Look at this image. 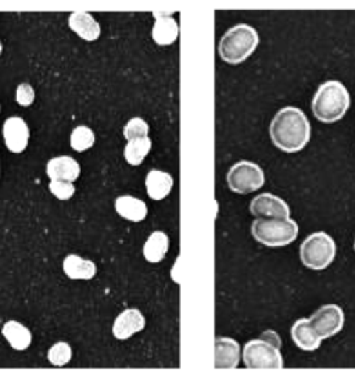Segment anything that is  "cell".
<instances>
[{"instance_id":"cell-1","label":"cell","mask_w":355,"mask_h":379,"mask_svg":"<svg viewBox=\"0 0 355 379\" xmlns=\"http://www.w3.org/2000/svg\"><path fill=\"white\" fill-rule=\"evenodd\" d=\"M270 137L285 153L301 152L311 138V125L305 113L293 106L281 108L270 125Z\"/></svg>"},{"instance_id":"cell-2","label":"cell","mask_w":355,"mask_h":379,"mask_svg":"<svg viewBox=\"0 0 355 379\" xmlns=\"http://www.w3.org/2000/svg\"><path fill=\"white\" fill-rule=\"evenodd\" d=\"M351 104L349 92L338 81L323 82L314 95L311 108L315 118L323 124L340 121Z\"/></svg>"},{"instance_id":"cell-3","label":"cell","mask_w":355,"mask_h":379,"mask_svg":"<svg viewBox=\"0 0 355 379\" xmlns=\"http://www.w3.org/2000/svg\"><path fill=\"white\" fill-rule=\"evenodd\" d=\"M260 43L258 32L247 26L238 24L229 28L219 41V57L227 64H241L246 61Z\"/></svg>"},{"instance_id":"cell-4","label":"cell","mask_w":355,"mask_h":379,"mask_svg":"<svg viewBox=\"0 0 355 379\" xmlns=\"http://www.w3.org/2000/svg\"><path fill=\"white\" fill-rule=\"evenodd\" d=\"M281 346L279 335L275 331H265L260 339L246 343L243 361L250 369H281L285 365Z\"/></svg>"},{"instance_id":"cell-5","label":"cell","mask_w":355,"mask_h":379,"mask_svg":"<svg viewBox=\"0 0 355 379\" xmlns=\"http://www.w3.org/2000/svg\"><path fill=\"white\" fill-rule=\"evenodd\" d=\"M252 233L267 247H283L298 236V225L292 218H257L252 224Z\"/></svg>"},{"instance_id":"cell-6","label":"cell","mask_w":355,"mask_h":379,"mask_svg":"<svg viewBox=\"0 0 355 379\" xmlns=\"http://www.w3.org/2000/svg\"><path fill=\"white\" fill-rule=\"evenodd\" d=\"M336 257V243L326 232H314L308 235L300 246L301 263L314 271L327 269Z\"/></svg>"},{"instance_id":"cell-7","label":"cell","mask_w":355,"mask_h":379,"mask_svg":"<svg viewBox=\"0 0 355 379\" xmlns=\"http://www.w3.org/2000/svg\"><path fill=\"white\" fill-rule=\"evenodd\" d=\"M226 182L233 193L247 195L260 191L264 186L265 175L258 164L242 160L229 168Z\"/></svg>"},{"instance_id":"cell-8","label":"cell","mask_w":355,"mask_h":379,"mask_svg":"<svg viewBox=\"0 0 355 379\" xmlns=\"http://www.w3.org/2000/svg\"><path fill=\"white\" fill-rule=\"evenodd\" d=\"M310 324L321 339L337 335L344 327V311L337 304H325L310 318Z\"/></svg>"},{"instance_id":"cell-9","label":"cell","mask_w":355,"mask_h":379,"mask_svg":"<svg viewBox=\"0 0 355 379\" xmlns=\"http://www.w3.org/2000/svg\"><path fill=\"white\" fill-rule=\"evenodd\" d=\"M250 213L257 218H290L289 204L272 193L256 196L250 203Z\"/></svg>"},{"instance_id":"cell-10","label":"cell","mask_w":355,"mask_h":379,"mask_svg":"<svg viewBox=\"0 0 355 379\" xmlns=\"http://www.w3.org/2000/svg\"><path fill=\"white\" fill-rule=\"evenodd\" d=\"M3 138L12 153H23L30 142V128L20 117H10L3 124Z\"/></svg>"},{"instance_id":"cell-11","label":"cell","mask_w":355,"mask_h":379,"mask_svg":"<svg viewBox=\"0 0 355 379\" xmlns=\"http://www.w3.org/2000/svg\"><path fill=\"white\" fill-rule=\"evenodd\" d=\"M146 327V320L143 314L138 309H128L118 315L112 325V335L120 339L125 340L134 336L135 333L143 331Z\"/></svg>"},{"instance_id":"cell-12","label":"cell","mask_w":355,"mask_h":379,"mask_svg":"<svg viewBox=\"0 0 355 379\" xmlns=\"http://www.w3.org/2000/svg\"><path fill=\"white\" fill-rule=\"evenodd\" d=\"M241 361V346L232 338L215 339V361L216 369H234Z\"/></svg>"},{"instance_id":"cell-13","label":"cell","mask_w":355,"mask_h":379,"mask_svg":"<svg viewBox=\"0 0 355 379\" xmlns=\"http://www.w3.org/2000/svg\"><path fill=\"white\" fill-rule=\"evenodd\" d=\"M156 24L152 31L153 41L159 46H170L176 42L179 35V26L174 19V13H153Z\"/></svg>"},{"instance_id":"cell-14","label":"cell","mask_w":355,"mask_h":379,"mask_svg":"<svg viewBox=\"0 0 355 379\" xmlns=\"http://www.w3.org/2000/svg\"><path fill=\"white\" fill-rule=\"evenodd\" d=\"M46 174L50 179L74 182L81 175V166L75 159L70 156H60L49 160L46 166Z\"/></svg>"},{"instance_id":"cell-15","label":"cell","mask_w":355,"mask_h":379,"mask_svg":"<svg viewBox=\"0 0 355 379\" xmlns=\"http://www.w3.org/2000/svg\"><path fill=\"white\" fill-rule=\"evenodd\" d=\"M290 335H292L294 344L298 349L305 350V351H314V350L319 349L321 342H322V339L312 329L308 318L297 320L292 327Z\"/></svg>"},{"instance_id":"cell-16","label":"cell","mask_w":355,"mask_h":379,"mask_svg":"<svg viewBox=\"0 0 355 379\" xmlns=\"http://www.w3.org/2000/svg\"><path fill=\"white\" fill-rule=\"evenodd\" d=\"M115 210L118 215L123 218L132 221V222H141L148 217V206L143 200L125 195L115 199Z\"/></svg>"},{"instance_id":"cell-17","label":"cell","mask_w":355,"mask_h":379,"mask_svg":"<svg viewBox=\"0 0 355 379\" xmlns=\"http://www.w3.org/2000/svg\"><path fill=\"white\" fill-rule=\"evenodd\" d=\"M70 28L82 39L93 42L100 37V24L89 13H72L68 19Z\"/></svg>"},{"instance_id":"cell-18","label":"cell","mask_w":355,"mask_h":379,"mask_svg":"<svg viewBox=\"0 0 355 379\" xmlns=\"http://www.w3.org/2000/svg\"><path fill=\"white\" fill-rule=\"evenodd\" d=\"M174 186V178L171 174L160 170H152L146 175V191L150 199L163 200L165 199Z\"/></svg>"},{"instance_id":"cell-19","label":"cell","mask_w":355,"mask_h":379,"mask_svg":"<svg viewBox=\"0 0 355 379\" xmlns=\"http://www.w3.org/2000/svg\"><path fill=\"white\" fill-rule=\"evenodd\" d=\"M63 270L70 280H83V281L92 280L97 273L96 264L93 262L85 260L77 255H68L64 259Z\"/></svg>"},{"instance_id":"cell-20","label":"cell","mask_w":355,"mask_h":379,"mask_svg":"<svg viewBox=\"0 0 355 379\" xmlns=\"http://www.w3.org/2000/svg\"><path fill=\"white\" fill-rule=\"evenodd\" d=\"M2 335L14 350H27L32 343L31 331L19 321H8L2 328Z\"/></svg>"},{"instance_id":"cell-21","label":"cell","mask_w":355,"mask_h":379,"mask_svg":"<svg viewBox=\"0 0 355 379\" xmlns=\"http://www.w3.org/2000/svg\"><path fill=\"white\" fill-rule=\"evenodd\" d=\"M170 246V239L163 231H154L143 246V256L149 263H160L164 260Z\"/></svg>"},{"instance_id":"cell-22","label":"cell","mask_w":355,"mask_h":379,"mask_svg":"<svg viewBox=\"0 0 355 379\" xmlns=\"http://www.w3.org/2000/svg\"><path fill=\"white\" fill-rule=\"evenodd\" d=\"M150 150H152V141L149 137L136 138V139L128 141L124 149V157L128 164L141 166Z\"/></svg>"},{"instance_id":"cell-23","label":"cell","mask_w":355,"mask_h":379,"mask_svg":"<svg viewBox=\"0 0 355 379\" xmlns=\"http://www.w3.org/2000/svg\"><path fill=\"white\" fill-rule=\"evenodd\" d=\"M94 133L86 125H79L71 134V148L75 152H85L94 145Z\"/></svg>"},{"instance_id":"cell-24","label":"cell","mask_w":355,"mask_h":379,"mask_svg":"<svg viewBox=\"0 0 355 379\" xmlns=\"http://www.w3.org/2000/svg\"><path fill=\"white\" fill-rule=\"evenodd\" d=\"M72 350L71 346L65 342H59L53 344L48 353V360L54 367H64L71 361Z\"/></svg>"},{"instance_id":"cell-25","label":"cell","mask_w":355,"mask_h":379,"mask_svg":"<svg viewBox=\"0 0 355 379\" xmlns=\"http://www.w3.org/2000/svg\"><path fill=\"white\" fill-rule=\"evenodd\" d=\"M123 134L127 141H132L136 138H145L149 135V124L141 117L131 118L127 122V125L124 126Z\"/></svg>"},{"instance_id":"cell-26","label":"cell","mask_w":355,"mask_h":379,"mask_svg":"<svg viewBox=\"0 0 355 379\" xmlns=\"http://www.w3.org/2000/svg\"><path fill=\"white\" fill-rule=\"evenodd\" d=\"M49 189L53 196L59 200H70L75 195V186L74 182L61 181V179H52L49 184Z\"/></svg>"},{"instance_id":"cell-27","label":"cell","mask_w":355,"mask_h":379,"mask_svg":"<svg viewBox=\"0 0 355 379\" xmlns=\"http://www.w3.org/2000/svg\"><path fill=\"white\" fill-rule=\"evenodd\" d=\"M16 99L17 103L23 107H28L34 103L35 100V90L30 84H20L17 86V92H16Z\"/></svg>"},{"instance_id":"cell-28","label":"cell","mask_w":355,"mask_h":379,"mask_svg":"<svg viewBox=\"0 0 355 379\" xmlns=\"http://www.w3.org/2000/svg\"><path fill=\"white\" fill-rule=\"evenodd\" d=\"M2 50H3V46H2V42H0V55H2Z\"/></svg>"},{"instance_id":"cell-29","label":"cell","mask_w":355,"mask_h":379,"mask_svg":"<svg viewBox=\"0 0 355 379\" xmlns=\"http://www.w3.org/2000/svg\"><path fill=\"white\" fill-rule=\"evenodd\" d=\"M354 249H355V243H354Z\"/></svg>"}]
</instances>
